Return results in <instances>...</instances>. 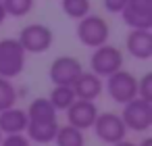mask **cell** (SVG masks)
<instances>
[{
    "label": "cell",
    "mask_w": 152,
    "mask_h": 146,
    "mask_svg": "<svg viewBox=\"0 0 152 146\" xmlns=\"http://www.w3.org/2000/svg\"><path fill=\"white\" fill-rule=\"evenodd\" d=\"M17 102V88L11 79L0 77V111L11 109Z\"/></svg>",
    "instance_id": "cell-19"
},
{
    "label": "cell",
    "mask_w": 152,
    "mask_h": 146,
    "mask_svg": "<svg viewBox=\"0 0 152 146\" xmlns=\"http://www.w3.org/2000/svg\"><path fill=\"white\" fill-rule=\"evenodd\" d=\"M27 127V113L23 109L11 106L0 111V134H25Z\"/></svg>",
    "instance_id": "cell-13"
},
{
    "label": "cell",
    "mask_w": 152,
    "mask_h": 146,
    "mask_svg": "<svg viewBox=\"0 0 152 146\" xmlns=\"http://www.w3.org/2000/svg\"><path fill=\"white\" fill-rule=\"evenodd\" d=\"M0 146H31V142L25 134H9L0 140Z\"/></svg>",
    "instance_id": "cell-21"
},
{
    "label": "cell",
    "mask_w": 152,
    "mask_h": 146,
    "mask_svg": "<svg viewBox=\"0 0 152 146\" xmlns=\"http://www.w3.org/2000/svg\"><path fill=\"white\" fill-rule=\"evenodd\" d=\"M92 129H94L96 138L104 144H115L119 140H125V136H127V127H125L121 115H117V113H98Z\"/></svg>",
    "instance_id": "cell-7"
},
{
    "label": "cell",
    "mask_w": 152,
    "mask_h": 146,
    "mask_svg": "<svg viewBox=\"0 0 152 146\" xmlns=\"http://www.w3.org/2000/svg\"><path fill=\"white\" fill-rule=\"evenodd\" d=\"M121 17L129 29H152V0H127Z\"/></svg>",
    "instance_id": "cell-8"
},
{
    "label": "cell",
    "mask_w": 152,
    "mask_h": 146,
    "mask_svg": "<svg viewBox=\"0 0 152 146\" xmlns=\"http://www.w3.org/2000/svg\"><path fill=\"white\" fill-rule=\"evenodd\" d=\"M110 146H135L133 142H127V140H119V142H115V144H110Z\"/></svg>",
    "instance_id": "cell-24"
},
{
    "label": "cell",
    "mask_w": 152,
    "mask_h": 146,
    "mask_svg": "<svg viewBox=\"0 0 152 146\" xmlns=\"http://www.w3.org/2000/svg\"><path fill=\"white\" fill-rule=\"evenodd\" d=\"M104 88L117 104H125V102H129L137 96V79L131 71H125V69H119V71L110 73L106 77Z\"/></svg>",
    "instance_id": "cell-4"
},
{
    "label": "cell",
    "mask_w": 152,
    "mask_h": 146,
    "mask_svg": "<svg viewBox=\"0 0 152 146\" xmlns=\"http://www.w3.org/2000/svg\"><path fill=\"white\" fill-rule=\"evenodd\" d=\"M137 98L152 102V73H146L142 79H137Z\"/></svg>",
    "instance_id": "cell-20"
},
{
    "label": "cell",
    "mask_w": 152,
    "mask_h": 146,
    "mask_svg": "<svg viewBox=\"0 0 152 146\" xmlns=\"http://www.w3.org/2000/svg\"><path fill=\"white\" fill-rule=\"evenodd\" d=\"M90 67L98 77H108L110 73L123 69V52L117 46L106 42V44L94 48V52L90 56Z\"/></svg>",
    "instance_id": "cell-6"
},
{
    "label": "cell",
    "mask_w": 152,
    "mask_h": 146,
    "mask_svg": "<svg viewBox=\"0 0 152 146\" xmlns=\"http://www.w3.org/2000/svg\"><path fill=\"white\" fill-rule=\"evenodd\" d=\"M0 140H2V134H0Z\"/></svg>",
    "instance_id": "cell-26"
},
{
    "label": "cell",
    "mask_w": 152,
    "mask_h": 146,
    "mask_svg": "<svg viewBox=\"0 0 152 146\" xmlns=\"http://www.w3.org/2000/svg\"><path fill=\"white\" fill-rule=\"evenodd\" d=\"M71 88H73L77 98H81V100H96L102 94V77H98L94 71H81Z\"/></svg>",
    "instance_id": "cell-12"
},
{
    "label": "cell",
    "mask_w": 152,
    "mask_h": 146,
    "mask_svg": "<svg viewBox=\"0 0 152 146\" xmlns=\"http://www.w3.org/2000/svg\"><path fill=\"white\" fill-rule=\"evenodd\" d=\"M75 98L77 96H75V92H73L71 86H54L50 90V94H48V100H50V104L56 111H67L75 102Z\"/></svg>",
    "instance_id": "cell-16"
},
{
    "label": "cell",
    "mask_w": 152,
    "mask_h": 146,
    "mask_svg": "<svg viewBox=\"0 0 152 146\" xmlns=\"http://www.w3.org/2000/svg\"><path fill=\"white\" fill-rule=\"evenodd\" d=\"M83 71L81 63L75 56H58L52 61L50 69H48V77L54 86H73V81L79 77V73Z\"/></svg>",
    "instance_id": "cell-9"
},
{
    "label": "cell",
    "mask_w": 152,
    "mask_h": 146,
    "mask_svg": "<svg viewBox=\"0 0 152 146\" xmlns=\"http://www.w3.org/2000/svg\"><path fill=\"white\" fill-rule=\"evenodd\" d=\"M127 52L137 61H148L152 56V32L150 29H131L125 38Z\"/></svg>",
    "instance_id": "cell-11"
},
{
    "label": "cell",
    "mask_w": 152,
    "mask_h": 146,
    "mask_svg": "<svg viewBox=\"0 0 152 146\" xmlns=\"http://www.w3.org/2000/svg\"><path fill=\"white\" fill-rule=\"evenodd\" d=\"M102 4H104L106 13H110V15H121V11H123L125 4H127V0H102Z\"/></svg>",
    "instance_id": "cell-22"
},
{
    "label": "cell",
    "mask_w": 152,
    "mask_h": 146,
    "mask_svg": "<svg viewBox=\"0 0 152 146\" xmlns=\"http://www.w3.org/2000/svg\"><path fill=\"white\" fill-rule=\"evenodd\" d=\"M90 0H61V9L69 19H81L90 15Z\"/></svg>",
    "instance_id": "cell-17"
},
{
    "label": "cell",
    "mask_w": 152,
    "mask_h": 146,
    "mask_svg": "<svg viewBox=\"0 0 152 146\" xmlns=\"http://www.w3.org/2000/svg\"><path fill=\"white\" fill-rule=\"evenodd\" d=\"M65 113H67V123H69V125H73V127L86 131V129H90V127L94 125V121H96V117H98L100 111H98V106H96L94 100L75 98V102H73Z\"/></svg>",
    "instance_id": "cell-10"
},
{
    "label": "cell",
    "mask_w": 152,
    "mask_h": 146,
    "mask_svg": "<svg viewBox=\"0 0 152 146\" xmlns=\"http://www.w3.org/2000/svg\"><path fill=\"white\" fill-rule=\"evenodd\" d=\"M135 146H152V138H144L140 144H135Z\"/></svg>",
    "instance_id": "cell-25"
},
{
    "label": "cell",
    "mask_w": 152,
    "mask_h": 146,
    "mask_svg": "<svg viewBox=\"0 0 152 146\" xmlns=\"http://www.w3.org/2000/svg\"><path fill=\"white\" fill-rule=\"evenodd\" d=\"M36 0H2V7L7 11V17H25L31 13Z\"/></svg>",
    "instance_id": "cell-18"
},
{
    "label": "cell",
    "mask_w": 152,
    "mask_h": 146,
    "mask_svg": "<svg viewBox=\"0 0 152 146\" xmlns=\"http://www.w3.org/2000/svg\"><path fill=\"white\" fill-rule=\"evenodd\" d=\"M27 123H54L56 119V109L50 104L48 98H34L27 106Z\"/></svg>",
    "instance_id": "cell-14"
},
{
    "label": "cell",
    "mask_w": 152,
    "mask_h": 146,
    "mask_svg": "<svg viewBox=\"0 0 152 146\" xmlns=\"http://www.w3.org/2000/svg\"><path fill=\"white\" fill-rule=\"evenodd\" d=\"M7 21V11H4V7H2V0H0V25H2Z\"/></svg>",
    "instance_id": "cell-23"
},
{
    "label": "cell",
    "mask_w": 152,
    "mask_h": 146,
    "mask_svg": "<svg viewBox=\"0 0 152 146\" xmlns=\"http://www.w3.org/2000/svg\"><path fill=\"white\" fill-rule=\"evenodd\" d=\"M25 50L17 38L0 40V77L15 79L25 69Z\"/></svg>",
    "instance_id": "cell-1"
},
{
    "label": "cell",
    "mask_w": 152,
    "mask_h": 146,
    "mask_svg": "<svg viewBox=\"0 0 152 146\" xmlns=\"http://www.w3.org/2000/svg\"><path fill=\"white\" fill-rule=\"evenodd\" d=\"M19 44L23 46L25 52H31V54H42L46 52L52 42H54V34L48 25L44 23H29L25 25L21 32H19Z\"/></svg>",
    "instance_id": "cell-3"
},
{
    "label": "cell",
    "mask_w": 152,
    "mask_h": 146,
    "mask_svg": "<svg viewBox=\"0 0 152 146\" xmlns=\"http://www.w3.org/2000/svg\"><path fill=\"white\" fill-rule=\"evenodd\" d=\"M121 119L127 127V131H148L152 127V102L142 100V98H133L129 102L123 104V113Z\"/></svg>",
    "instance_id": "cell-5"
},
{
    "label": "cell",
    "mask_w": 152,
    "mask_h": 146,
    "mask_svg": "<svg viewBox=\"0 0 152 146\" xmlns=\"http://www.w3.org/2000/svg\"><path fill=\"white\" fill-rule=\"evenodd\" d=\"M56 146H83L86 144V138H83V131L81 129H77V127H73V125H58V129H56V136H54V140H52Z\"/></svg>",
    "instance_id": "cell-15"
},
{
    "label": "cell",
    "mask_w": 152,
    "mask_h": 146,
    "mask_svg": "<svg viewBox=\"0 0 152 146\" xmlns=\"http://www.w3.org/2000/svg\"><path fill=\"white\" fill-rule=\"evenodd\" d=\"M77 40L88 46V48H98L102 44L108 42L110 36V27L106 23V19H102L100 15H86L81 19H77Z\"/></svg>",
    "instance_id": "cell-2"
}]
</instances>
